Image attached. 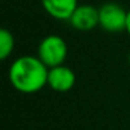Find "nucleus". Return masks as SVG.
<instances>
[{"mask_svg": "<svg viewBox=\"0 0 130 130\" xmlns=\"http://www.w3.org/2000/svg\"><path fill=\"white\" fill-rule=\"evenodd\" d=\"M48 71L38 56L24 55L10 64L9 81L18 92L35 94L48 85Z\"/></svg>", "mask_w": 130, "mask_h": 130, "instance_id": "obj_1", "label": "nucleus"}, {"mask_svg": "<svg viewBox=\"0 0 130 130\" xmlns=\"http://www.w3.org/2000/svg\"><path fill=\"white\" fill-rule=\"evenodd\" d=\"M37 56L48 69L62 66L67 57V43L59 35H48L38 45Z\"/></svg>", "mask_w": 130, "mask_h": 130, "instance_id": "obj_2", "label": "nucleus"}, {"mask_svg": "<svg viewBox=\"0 0 130 130\" xmlns=\"http://www.w3.org/2000/svg\"><path fill=\"white\" fill-rule=\"evenodd\" d=\"M99 11V27L110 34L126 31L127 10L118 3H105L98 9Z\"/></svg>", "mask_w": 130, "mask_h": 130, "instance_id": "obj_3", "label": "nucleus"}, {"mask_svg": "<svg viewBox=\"0 0 130 130\" xmlns=\"http://www.w3.org/2000/svg\"><path fill=\"white\" fill-rule=\"evenodd\" d=\"M69 23L77 31H91L99 27V11L91 4H83L74 10Z\"/></svg>", "mask_w": 130, "mask_h": 130, "instance_id": "obj_4", "label": "nucleus"}, {"mask_svg": "<svg viewBox=\"0 0 130 130\" xmlns=\"http://www.w3.org/2000/svg\"><path fill=\"white\" fill-rule=\"evenodd\" d=\"M76 85V74L70 67L62 64L49 69L48 87L55 92H67Z\"/></svg>", "mask_w": 130, "mask_h": 130, "instance_id": "obj_5", "label": "nucleus"}, {"mask_svg": "<svg viewBox=\"0 0 130 130\" xmlns=\"http://www.w3.org/2000/svg\"><path fill=\"white\" fill-rule=\"evenodd\" d=\"M41 4L49 17L59 21H69L78 7V0H41Z\"/></svg>", "mask_w": 130, "mask_h": 130, "instance_id": "obj_6", "label": "nucleus"}, {"mask_svg": "<svg viewBox=\"0 0 130 130\" xmlns=\"http://www.w3.org/2000/svg\"><path fill=\"white\" fill-rule=\"evenodd\" d=\"M15 46L14 35L6 28H0V62H4L11 56Z\"/></svg>", "mask_w": 130, "mask_h": 130, "instance_id": "obj_7", "label": "nucleus"}, {"mask_svg": "<svg viewBox=\"0 0 130 130\" xmlns=\"http://www.w3.org/2000/svg\"><path fill=\"white\" fill-rule=\"evenodd\" d=\"M126 31L130 35V9L127 10V23H126Z\"/></svg>", "mask_w": 130, "mask_h": 130, "instance_id": "obj_8", "label": "nucleus"}, {"mask_svg": "<svg viewBox=\"0 0 130 130\" xmlns=\"http://www.w3.org/2000/svg\"><path fill=\"white\" fill-rule=\"evenodd\" d=\"M127 60H129V64H130V53H129V57H127Z\"/></svg>", "mask_w": 130, "mask_h": 130, "instance_id": "obj_9", "label": "nucleus"}]
</instances>
